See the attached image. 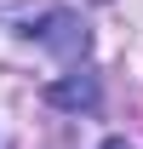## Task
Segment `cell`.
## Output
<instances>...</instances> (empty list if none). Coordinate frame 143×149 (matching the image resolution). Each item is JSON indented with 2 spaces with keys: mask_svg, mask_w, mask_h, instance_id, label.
I'll return each mask as SVG.
<instances>
[{
  "mask_svg": "<svg viewBox=\"0 0 143 149\" xmlns=\"http://www.w3.org/2000/svg\"><path fill=\"white\" fill-rule=\"evenodd\" d=\"M103 149H132V143H126V138H109V143H103Z\"/></svg>",
  "mask_w": 143,
  "mask_h": 149,
  "instance_id": "3",
  "label": "cell"
},
{
  "mask_svg": "<svg viewBox=\"0 0 143 149\" xmlns=\"http://www.w3.org/2000/svg\"><path fill=\"white\" fill-rule=\"evenodd\" d=\"M46 103H52V109H92V103H97V80H92V74H69V80L46 86Z\"/></svg>",
  "mask_w": 143,
  "mask_h": 149,
  "instance_id": "2",
  "label": "cell"
},
{
  "mask_svg": "<svg viewBox=\"0 0 143 149\" xmlns=\"http://www.w3.org/2000/svg\"><path fill=\"white\" fill-rule=\"evenodd\" d=\"M35 35L46 40V46H52V52H63V57H80V52H86V29H80V23L69 17V12H52V17L40 23Z\"/></svg>",
  "mask_w": 143,
  "mask_h": 149,
  "instance_id": "1",
  "label": "cell"
}]
</instances>
